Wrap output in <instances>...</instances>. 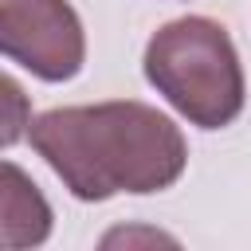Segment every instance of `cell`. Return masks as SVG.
<instances>
[{
    "label": "cell",
    "mask_w": 251,
    "mask_h": 251,
    "mask_svg": "<svg viewBox=\"0 0 251 251\" xmlns=\"http://www.w3.org/2000/svg\"><path fill=\"white\" fill-rule=\"evenodd\" d=\"M27 141L71 188V196L86 204L118 192H165L188 165L180 126L157 106L133 98L55 106L27 126Z\"/></svg>",
    "instance_id": "cell-1"
},
{
    "label": "cell",
    "mask_w": 251,
    "mask_h": 251,
    "mask_svg": "<svg viewBox=\"0 0 251 251\" xmlns=\"http://www.w3.org/2000/svg\"><path fill=\"white\" fill-rule=\"evenodd\" d=\"M141 67L149 86L200 129H224L243 114L247 82L239 51L227 27L208 16L161 24L145 43Z\"/></svg>",
    "instance_id": "cell-2"
},
{
    "label": "cell",
    "mask_w": 251,
    "mask_h": 251,
    "mask_svg": "<svg viewBox=\"0 0 251 251\" xmlns=\"http://www.w3.org/2000/svg\"><path fill=\"white\" fill-rule=\"evenodd\" d=\"M0 51L43 82H67L86 63V31L67 0H0Z\"/></svg>",
    "instance_id": "cell-3"
},
{
    "label": "cell",
    "mask_w": 251,
    "mask_h": 251,
    "mask_svg": "<svg viewBox=\"0 0 251 251\" xmlns=\"http://www.w3.org/2000/svg\"><path fill=\"white\" fill-rule=\"evenodd\" d=\"M47 235H51V208L43 192L16 161H4V247L12 251L35 247Z\"/></svg>",
    "instance_id": "cell-4"
},
{
    "label": "cell",
    "mask_w": 251,
    "mask_h": 251,
    "mask_svg": "<svg viewBox=\"0 0 251 251\" xmlns=\"http://www.w3.org/2000/svg\"><path fill=\"white\" fill-rule=\"evenodd\" d=\"M4 102H8V129H4V145H16L20 141V118H16V110L24 106V90L16 86V78H4Z\"/></svg>",
    "instance_id": "cell-5"
}]
</instances>
